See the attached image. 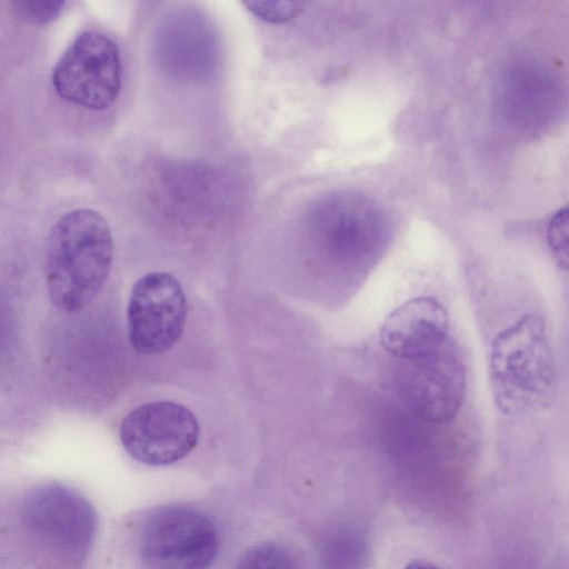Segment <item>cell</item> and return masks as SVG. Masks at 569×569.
<instances>
[{
  "mask_svg": "<svg viewBox=\"0 0 569 569\" xmlns=\"http://www.w3.org/2000/svg\"><path fill=\"white\" fill-rule=\"evenodd\" d=\"M113 239L104 217L76 209L52 227L46 244V284L51 302L74 312L103 288L113 260Z\"/></svg>",
  "mask_w": 569,
  "mask_h": 569,
  "instance_id": "1",
  "label": "cell"
},
{
  "mask_svg": "<svg viewBox=\"0 0 569 569\" xmlns=\"http://www.w3.org/2000/svg\"><path fill=\"white\" fill-rule=\"evenodd\" d=\"M489 376L495 402L503 413H519L551 398L557 363L541 317L522 316L496 336Z\"/></svg>",
  "mask_w": 569,
  "mask_h": 569,
  "instance_id": "2",
  "label": "cell"
},
{
  "mask_svg": "<svg viewBox=\"0 0 569 569\" xmlns=\"http://www.w3.org/2000/svg\"><path fill=\"white\" fill-rule=\"evenodd\" d=\"M217 550L214 523L188 507H161L142 527L140 556L146 569H207Z\"/></svg>",
  "mask_w": 569,
  "mask_h": 569,
  "instance_id": "3",
  "label": "cell"
},
{
  "mask_svg": "<svg viewBox=\"0 0 569 569\" xmlns=\"http://www.w3.org/2000/svg\"><path fill=\"white\" fill-rule=\"evenodd\" d=\"M466 388L465 362L450 339L423 356L403 360L398 377L399 395L406 406L433 423H445L457 416Z\"/></svg>",
  "mask_w": 569,
  "mask_h": 569,
  "instance_id": "4",
  "label": "cell"
},
{
  "mask_svg": "<svg viewBox=\"0 0 569 569\" xmlns=\"http://www.w3.org/2000/svg\"><path fill=\"white\" fill-rule=\"evenodd\" d=\"M119 439L134 460L162 467L178 462L197 447L200 426L194 413L183 405L150 401L123 417Z\"/></svg>",
  "mask_w": 569,
  "mask_h": 569,
  "instance_id": "5",
  "label": "cell"
},
{
  "mask_svg": "<svg viewBox=\"0 0 569 569\" xmlns=\"http://www.w3.org/2000/svg\"><path fill=\"white\" fill-rule=\"evenodd\" d=\"M52 83L57 93L80 107L104 110L121 89V60L113 40L97 31L78 36L57 62Z\"/></svg>",
  "mask_w": 569,
  "mask_h": 569,
  "instance_id": "6",
  "label": "cell"
},
{
  "mask_svg": "<svg viewBox=\"0 0 569 569\" xmlns=\"http://www.w3.org/2000/svg\"><path fill=\"white\" fill-rule=\"evenodd\" d=\"M187 316V298L176 277L163 271L143 274L133 283L128 300L132 348L147 356L170 350L183 333Z\"/></svg>",
  "mask_w": 569,
  "mask_h": 569,
  "instance_id": "7",
  "label": "cell"
},
{
  "mask_svg": "<svg viewBox=\"0 0 569 569\" xmlns=\"http://www.w3.org/2000/svg\"><path fill=\"white\" fill-rule=\"evenodd\" d=\"M24 518L36 538L76 561L88 553L98 526L96 510L84 497L53 483L32 491L24 506Z\"/></svg>",
  "mask_w": 569,
  "mask_h": 569,
  "instance_id": "8",
  "label": "cell"
},
{
  "mask_svg": "<svg viewBox=\"0 0 569 569\" xmlns=\"http://www.w3.org/2000/svg\"><path fill=\"white\" fill-rule=\"evenodd\" d=\"M310 227L319 244L339 262H363L385 241L380 217L349 197H330L316 204Z\"/></svg>",
  "mask_w": 569,
  "mask_h": 569,
  "instance_id": "9",
  "label": "cell"
},
{
  "mask_svg": "<svg viewBox=\"0 0 569 569\" xmlns=\"http://www.w3.org/2000/svg\"><path fill=\"white\" fill-rule=\"evenodd\" d=\"M449 317L440 302L430 297L406 301L386 319L380 342L401 360L423 356L448 339Z\"/></svg>",
  "mask_w": 569,
  "mask_h": 569,
  "instance_id": "10",
  "label": "cell"
},
{
  "mask_svg": "<svg viewBox=\"0 0 569 569\" xmlns=\"http://www.w3.org/2000/svg\"><path fill=\"white\" fill-rule=\"evenodd\" d=\"M234 569H297V566L283 547L261 543L247 550Z\"/></svg>",
  "mask_w": 569,
  "mask_h": 569,
  "instance_id": "11",
  "label": "cell"
},
{
  "mask_svg": "<svg viewBox=\"0 0 569 569\" xmlns=\"http://www.w3.org/2000/svg\"><path fill=\"white\" fill-rule=\"evenodd\" d=\"M243 6L259 19L281 23L297 17L306 6L302 1H244Z\"/></svg>",
  "mask_w": 569,
  "mask_h": 569,
  "instance_id": "12",
  "label": "cell"
},
{
  "mask_svg": "<svg viewBox=\"0 0 569 569\" xmlns=\"http://www.w3.org/2000/svg\"><path fill=\"white\" fill-rule=\"evenodd\" d=\"M13 10L23 20L33 24H44L62 12L66 2L61 0H17Z\"/></svg>",
  "mask_w": 569,
  "mask_h": 569,
  "instance_id": "13",
  "label": "cell"
},
{
  "mask_svg": "<svg viewBox=\"0 0 569 569\" xmlns=\"http://www.w3.org/2000/svg\"><path fill=\"white\" fill-rule=\"evenodd\" d=\"M548 244L559 264L568 267V214L567 209L559 210L550 220L547 231Z\"/></svg>",
  "mask_w": 569,
  "mask_h": 569,
  "instance_id": "14",
  "label": "cell"
},
{
  "mask_svg": "<svg viewBox=\"0 0 569 569\" xmlns=\"http://www.w3.org/2000/svg\"><path fill=\"white\" fill-rule=\"evenodd\" d=\"M405 569H441L437 567L436 565L423 561V560H413L410 561Z\"/></svg>",
  "mask_w": 569,
  "mask_h": 569,
  "instance_id": "15",
  "label": "cell"
}]
</instances>
